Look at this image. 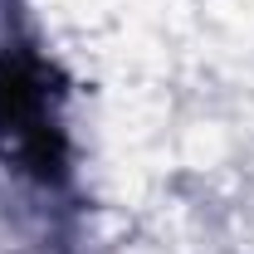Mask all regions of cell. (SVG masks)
Masks as SVG:
<instances>
[{"mask_svg":"<svg viewBox=\"0 0 254 254\" xmlns=\"http://www.w3.org/2000/svg\"><path fill=\"white\" fill-rule=\"evenodd\" d=\"M0 132L10 137V152L39 181H59L64 142H59L54 118H49V88H44L39 68L25 59L0 64Z\"/></svg>","mask_w":254,"mask_h":254,"instance_id":"cell-1","label":"cell"}]
</instances>
